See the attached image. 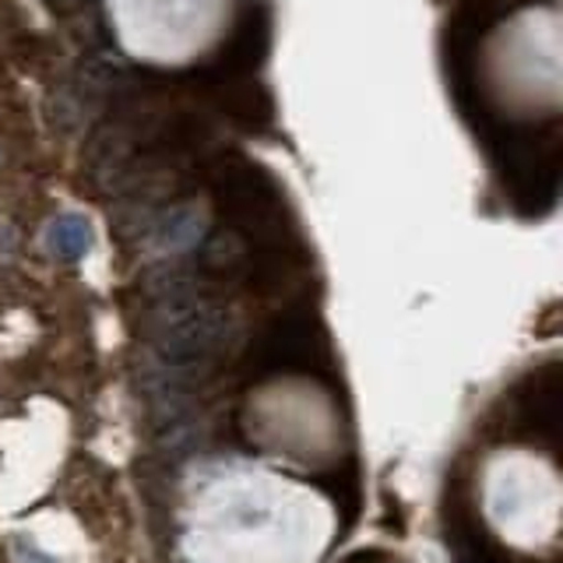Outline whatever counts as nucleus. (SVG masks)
<instances>
[{"label":"nucleus","mask_w":563,"mask_h":563,"mask_svg":"<svg viewBox=\"0 0 563 563\" xmlns=\"http://www.w3.org/2000/svg\"><path fill=\"white\" fill-rule=\"evenodd\" d=\"M236 0H102L117 49L145 67L205 60L233 25Z\"/></svg>","instance_id":"1"}]
</instances>
